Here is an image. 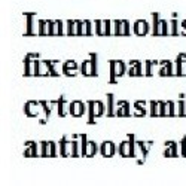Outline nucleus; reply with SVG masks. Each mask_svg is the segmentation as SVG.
<instances>
[{
    "label": "nucleus",
    "mask_w": 186,
    "mask_h": 186,
    "mask_svg": "<svg viewBox=\"0 0 186 186\" xmlns=\"http://www.w3.org/2000/svg\"><path fill=\"white\" fill-rule=\"evenodd\" d=\"M70 110H72V115L79 116V115H82V104L81 103H73L70 106Z\"/></svg>",
    "instance_id": "f257e3e1"
},
{
    "label": "nucleus",
    "mask_w": 186,
    "mask_h": 186,
    "mask_svg": "<svg viewBox=\"0 0 186 186\" xmlns=\"http://www.w3.org/2000/svg\"><path fill=\"white\" fill-rule=\"evenodd\" d=\"M103 153L106 156H112L113 155V145L112 143H104L103 145Z\"/></svg>",
    "instance_id": "f03ea898"
},
{
    "label": "nucleus",
    "mask_w": 186,
    "mask_h": 186,
    "mask_svg": "<svg viewBox=\"0 0 186 186\" xmlns=\"http://www.w3.org/2000/svg\"><path fill=\"white\" fill-rule=\"evenodd\" d=\"M145 27H148V26H146V22H143V21L137 22V30H135V31H137L138 34H143V33H146Z\"/></svg>",
    "instance_id": "7ed1b4c3"
},
{
    "label": "nucleus",
    "mask_w": 186,
    "mask_h": 186,
    "mask_svg": "<svg viewBox=\"0 0 186 186\" xmlns=\"http://www.w3.org/2000/svg\"><path fill=\"white\" fill-rule=\"evenodd\" d=\"M91 106L94 107V115H101V112H103V106L100 104V103H91Z\"/></svg>",
    "instance_id": "20e7f679"
},
{
    "label": "nucleus",
    "mask_w": 186,
    "mask_h": 186,
    "mask_svg": "<svg viewBox=\"0 0 186 186\" xmlns=\"http://www.w3.org/2000/svg\"><path fill=\"white\" fill-rule=\"evenodd\" d=\"M115 66H116V72H115V76H119V75L124 72V66H122L121 63H115Z\"/></svg>",
    "instance_id": "39448f33"
},
{
    "label": "nucleus",
    "mask_w": 186,
    "mask_h": 186,
    "mask_svg": "<svg viewBox=\"0 0 186 186\" xmlns=\"http://www.w3.org/2000/svg\"><path fill=\"white\" fill-rule=\"evenodd\" d=\"M89 67H91V63H85V64H83V73H85V75H89V73H91Z\"/></svg>",
    "instance_id": "423d86ee"
},
{
    "label": "nucleus",
    "mask_w": 186,
    "mask_h": 186,
    "mask_svg": "<svg viewBox=\"0 0 186 186\" xmlns=\"http://www.w3.org/2000/svg\"><path fill=\"white\" fill-rule=\"evenodd\" d=\"M66 68H76V64H75L73 61H68L67 66H66Z\"/></svg>",
    "instance_id": "0eeeda50"
},
{
    "label": "nucleus",
    "mask_w": 186,
    "mask_h": 186,
    "mask_svg": "<svg viewBox=\"0 0 186 186\" xmlns=\"http://www.w3.org/2000/svg\"><path fill=\"white\" fill-rule=\"evenodd\" d=\"M112 113V95H109V115Z\"/></svg>",
    "instance_id": "6e6552de"
}]
</instances>
